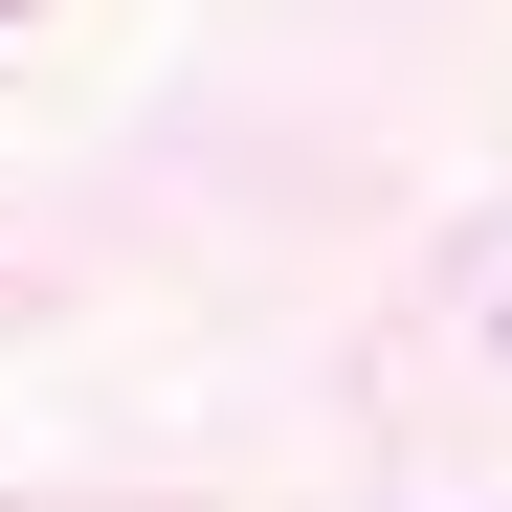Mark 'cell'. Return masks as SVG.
<instances>
[{
    "mask_svg": "<svg viewBox=\"0 0 512 512\" xmlns=\"http://www.w3.org/2000/svg\"><path fill=\"white\" fill-rule=\"evenodd\" d=\"M0 23H23V0H0Z\"/></svg>",
    "mask_w": 512,
    "mask_h": 512,
    "instance_id": "cell-1",
    "label": "cell"
}]
</instances>
